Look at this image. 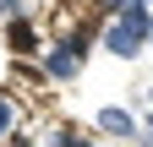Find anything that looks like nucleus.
Listing matches in <instances>:
<instances>
[{
	"label": "nucleus",
	"instance_id": "5",
	"mask_svg": "<svg viewBox=\"0 0 153 147\" xmlns=\"http://www.w3.org/2000/svg\"><path fill=\"white\" fill-rule=\"evenodd\" d=\"M11 131H16V98L6 93V87H0V142H6Z\"/></svg>",
	"mask_w": 153,
	"mask_h": 147
},
{
	"label": "nucleus",
	"instance_id": "10",
	"mask_svg": "<svg viewBox=\"0 0 153 147\" xmlns=\"http://www.w3.org/2000/svg\"><path fill=\"white\" fill-rule=\"evenodd\" d=\"M148 6H153V0H148Z\"/></svg>",
	"mask_w": 153,
	"mask_h": 147
},
{
	"label": "nucleus",
	"instance_id": "9",
	"mask_svg": "<svg viewBox=\"0 0 153 147\" xmlns=\"http://www.w3.org/2000/svg\"><path fill=\"white\" fill-rule=\"evenodd\" d=\"M93 6H99V0H93Z\"/></svg>",
	"mask_w": 153,
	"mask_h": 147
},
{
	"label": "nucleus",
	"instance_id": "1",
	"mask_svg": "<svg viewBox=\"0 0 153 147\" xmlns=\"http://www.w3.org/2000/svg\"><path fill=\"white\" fill-rule=\"evenodd\" d=\"M104 49L115 54V60H137V54L153 44V6L148 0H137V6H126L120 16H109V22L99 27Z\"/></svg>",
	"mask_w": 153,
	"mask_h": 147
},
{
	"label": "nucleus",
	"instance_id": "8",
	"mask_svg": "<svg viewBox=\"0 0 153 147\" xmlns=\"http://www.w3.org/2000/svg\"><path fill=\"white\" fill-rule=\"evenodd\" d=\"M0 147H33V142H27V136H22V131H11V136H6V142H0Z\"/></svg>",
	"mask_w": 153,
	"mask_h": 147
},
{
	"label": "nucleus",
	"instance_id": "6",
	"mask_svg": "<svg viewBox=\"0 0 153 147\" xmlns=\"http://www.w3.org/2000/svg\"><path fill=\"white\" fill-rule=\"evenodd\" d=\"M126 6H137V0H99V11H104V22H109V16H120Z\"/></svg>",
	"mask_w": 153,
	"mask_h": 147
},
{
	"label": "nucleus",
	"instance_id": "3",
	"mask_svg": "<svg viewBox=\"0 0 153 147\" xmlns=\"http://www.w3.org/2000/svg\"><path fill=\"white\" fill-rule=\"evenodd\" d=\"M93 125H99L104 136H120V142H131V136L142 131V125H137V115H131V109H120V104H104L99 115H93Z\"/></svg>",
	"mask_w": 153,
	"mask_h": 147
},
{
	"label": "nucleus",
	"instance_id": "4",
	"mask_svg": "<svg viewBox=\"0 0 153 147\" xmlns=\"http://www.w3.org/2000/svg\"><path fill=\"white\" fill-rule=\"evenodd\" d=\"M6 44H11L16 54H33V49H38V27L27 22V16H16V22H6Z\"/></svg>",
	"mask_w": 153,
	"mask_h": 147
},
{
	"label": "nucleus",
	"instance_id": "7",
	"mask_svg": "<svg viewBox=\"0 0 153 147\" xmlns=\"http://www.w3.org/2000/svg\"><path fill=\"white\" fill-rule=\"evenodd\" d=\"M22 6H27V0H0V16H6V22H16V16H22Z\"/></svg>",
	"mask_w": 153,
	"mask_h": 147
},
{
	"label": "nucleus",
	"instance_id": "2",
	"mask_svg": "<svg viewBox=\"0 0 153 147\" xmlns=\"http://www.w3.org/2000/svg\"><path fill=\"white\" fill-rule=\"evenodd\" d=\"M93 38H99V27H71V33H60V38L44 49V65H38L44 82H76L88 49H93Z\"/></svg>",
	"mask_w": 153,
	"mask_h": 147
}]
</instances>
